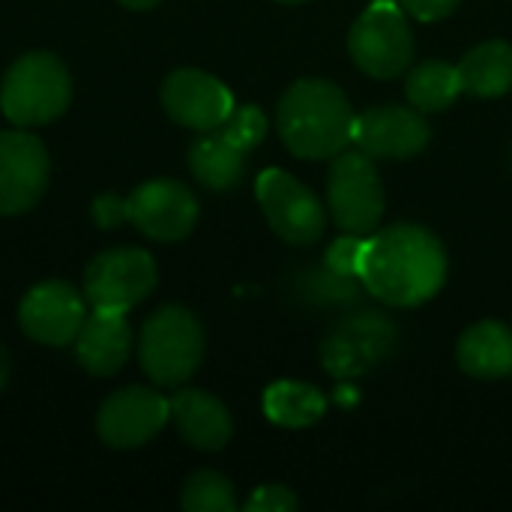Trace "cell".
Instances as JSON below:
<instances>
[{
  "label": "cell",
  "instance_id": "cell-9",
  "mask_svg": "<svg viewBox=\"0 0 512 512\" xmlns=\"http://www.w3.org/2000/svg\"><path fill=\"white\" fill-rule=\"evenodd\" d=\"M267 225L291 246H312L327 228V210L318 195L282 168H267L255 180Z\"/></svg>",
  "mask_w": 512,
  "mask_h": 512
},
{
  "label": "cell",
  "instance_id": "cell-15",
  "mask_svg": "<svg viewBox=\"0 0 512 512\" xmlns=\"http://www.w3.org/2000/svg\"><path fill=\"white\" fill-rule=\"evenodd\" d=\"M162 108L168 117L195 132L219 129L234 111L231 90L210 72L201 69H177L162 81Z\"/></svg>",
  "mask_w": 512,
  "mask_h": 512
},
{
  "label": "cell",
  "instance_id": "cell-29",
  "mask_svg": "<svg viewBox=\"0 0 512 512\" xmlns=\"http://www.w3.org/2000/svg\"><path fill=\"white\" fill-rule=\"evenodd\" d=\"M93 213V222L99 228H117L123 219H126V198H117V195H99L90 207Z\"/></svg>",
  "mask_w": 512,
  "mask_h": 512
},
{
  "label": "cell",
  "instance_id": "cell-19",
  "mask_svg": "<svg viewBox=\"0 0 512 512\" xmlns=\"http://www.w3.org/2000/svg\"><path fill=\"white\" fill-rule=\"evenodd\" d=\"M189 168L198 183L213 192L234 189L246 174V150L228 141L219 129L201 132V138L189 147Z\"/></svg>",
  "mask_w": 512,
  "mask_h": 512
},
{
  "label": "cell",
  "instance_id": "cell-7",
  "mask_svg": "<svg viewBox=\"0 0 512 512\" xmlns=\"http://www.w3.org/2000/svg\"><path fill=\"white\" fill-rule=\"evenodd\" d=\"M399 342V327L384 312L342 318L321 342V363L333 378L351 381L381 366Z\"/></svg>",
  "mask_w": 512,
  "mask_h": 512
},
{
  "label": "cell",
  "instance_id": "cell-31",
  "mask_svg": "<svg viewBox=\"0 0 512 512\" xmlns=\"http://www.w3.org/2000/svg\"><path fill=\"white\" fill-rule=\"evenodd\" d=\"M120 3H123L126 9H153L159 0H120Z\"/></svg>",
  "mask_w": 512,
  "mask_h": 512
},
{
  "label": "cell",
  "instance_id": "cell-27",
  "mask_svg": "<svg viewBox=\"0 0 512 512\" xmlns=\"http://www.w3.org/2000/svg\"><path fill=\"white\" fill-rule=\"evenodd\" d=\"M300 507L297 495L288 489V486H258L252 492V498L243 504L246 512H291Z\"/></svg>",
  "mask_w": 512,
  "mask_h": 512
},
{
  "label": "cell",
  "instance_id": "cell-32",
  "mask_svg": "<svg viewBox=\"0 0 512 512\" xmlns=\"http://www.w3.org/2000/svg\"><path fill=\"white\" fill-rule=\"evenodd\" d=\"M282 3H303V0H282Z\"/></svg>",
  "mask_w": 512,
  "mask_h": 512
},
{
  "label": "cell",
  "instance_id": "cell-5",
  "mask_svg": "<svg viewBox=\"0 0 512 512\" xmlns=\"http://www.w3.org/2000/svg\"><path fill=\"white\" fill-rule=\"evenodd\" d=\"M384 183L375 159L363 150H342L333 156L327 174V210L348 234H372L384 219Z\"/></svg>",
  "mask_w": 512,
  "mask_h": 512
},
{
  "label": "cell",
  "instance_id": "cell-13",
  "mask_svg": "<svg viewBox=\"0 0 512 512\" xmlns=\"http://www.w3.org/2000/svg\"><path fill=\"white\" fill-rule=\"evenodd\" d=\"M126 222L156 243H177L198 222V201L177 180H147L126 198Z\"/></svg>",
  "mask_w": 512,
  "mask_h": 512
},
{
  "label": "cell",
  "instance_id": "cell-30",
  "mask_svg": "<svg viewBox=\"0 0 512 512\" xmlns=\"http://www.w3.org/2000/svg\"><path fill=\"white\" fill-rule=\"evenodd\" d=\"M6 381H9V354H6V348L0 345V390L6 387Z\"/></svg>",
  "mask_w": 512,
  "mask_h": 512
},
{
  "label": "cell",
  "instance_id": "cell-14",
  "mask_svg": "<svg viewBox=\"0 0 512 512\" xmlns=\"http://www.w3.org/2000/svg\"><path fill=\"white\" fill-rule=\"evenodd\" d=\"M432 129L414 105H375L354 117L351 144L372 159H411L429 147Z\"/></svg>",
  "mask_w": 512,
  "mask_h": 512
},
{
  "label": "cell",
  "instance_id": "cell-10",
  "mask_svg": "<svg viewBox=\"0 0 512 512\" xmlns=\"http://www.w3.org/2000/svg\"><path fill=\"white\" fill-rule=\"evenodd\" d=\"M51 180V159L45 144L15 126L0 132V213L18 216L33 210Z\"/></svg>",
  "mask_w": 512,
  "mask_h": 512
},
{
  "label": "cell",
  "instance_id": "cell-16",
  "mask_svg": "<svg viewBox=\"0 0 512 512\" xmlns=\"http://www.w3.org/2000/svg\"><path fill=\"white\" fill-rule=\"evenodd\" d=\"M72 345L84 372L99 378L120 372L132 351V327L126 321V312L90 309Z\"/></svg>",
  "mask_w": 512,
  "mask_h": 512
},
{
  "label": "cell",
  "instance_id": "cell-1",
  "mask_svg": "<svg viewBox=\"0 0 512 512\" xmlns=\"http://www.w3.org/2000/svg\"><path fill=\"white\" fill-rule=\"evenodd\" d=\"M360 282L387 306H423L447 282V249L423 225H390L369 237L360 264Z\"/></svg>",
  "mask_w": 512,
  "mask_h": 512
},
{
  "label": "cell",
  "instance_id": "cell-20",
  "mask_svg": "<svg viewBox=\"0 0 512 512\" xmlns=\"http://www.w3.org/2000/svg\"><path fill=\"white\" fill-rule=\"evenodd\" d=\"M462 90L480 99H495L512 90V45L504 39H489L471 48L462 63Z\"/></svg>",
  "mask_w": 512,
  "mask_h": 512
},
{
  "label": "cell",
  "instance_id": "cell-6",
  "mask_svg": "<svg viewBox=\"0 0 512 512\" xmlns=\"http://www.w3.org/2000/svg\"><path fill=\"white\" fill-rule=\"evenodd\" d=\"M348 51L360 72L396 78L414 60V33L399 3H372L348 33Z\"/></svg>",
  "mask_w": 512,
  "mask_h": 512
},
{
  "label": "cell",
  "instance_id": "cell-4",
  "mask_svg": "<svg viewBox=\"0 0 512 512\" xmlns=\"http://www.w3.org/2000/svg\"><path fill=\"white\" fill-rule=\"evenodd\" d=\"M138 360L153 384L183 387L204 360L201 321L183 306L156 309L141 327Z\"/></svg>",
  "mask_w": 512,
  "mask_h": 512
},
{
  "label": "cell",
  "instance_id": "cell-18",
  "mask_svg": "<svg viewBox=\"0 0 512 512\" xmlns=\"http://www.w3.org/2000/svg\"><path fill=\"white\" fill-rule=\"evenodd\" d=\"M456 360L465 375L480 381H498L512 375V330L504 321H477L459 339Z\"/></svg>",
  "mask_w": 512,
  "mask_h": 512
},
{
  "label": "cell",
  "instance_id": "cell-12",
  "mask_svg": "<svg viewBox=\"0 0 512 512\" xmlns=\"http://www.w3.org/2000/svg\"><path fill=\"white\" fill-rule=\"evenodd\" d=\"M87 312H90V303L84 291L72 288L69 282L48 279V282L33 285L24 294L18 306V324L33 342L63 348L75 342Z\"/></svg>",
  "mask_w": 512,
  "mask_h": 512
},
{
  "label": "cell",
  "instance_id": "cell-28",
  "mask_svg": "<svg viewBox=\"0 0 512 512\" xmlns=\"http://www.w3.org/2000/svg\"><path fill=\"white\" fill-rule=\"evenodd\" d=\"M462 0H399V6L417 21H441L459 9Z\"/></svg>",
  "mask_w": 512,
  "mask_h": 512
},
{
  "label": "cell",
  "instance_id": "cell-17",
  "mask_svg": "<svg viewBox=\"0 0 512 512\" xmlns=\"http://www.w3.org/2000/svg\"><path fill=\"white\" fill-rule=\"evenodd\" d=\"M168 402H171V420L177 423V432L189 447L201 453H216L228 447L234 435V420L216 396L204 390H180Z\"/></svg>",
  "mask_w": 512,
  "mask_h": 512
},
{
  "label": "cell",
  "instance_id": "cell-24",
  "mask_svg": "<svg viewBox=\"0 0 512 512\" xmlns=\"http://www.w3.org/2000/svg\"><path fill=\"white\" fill-rule=\"evenodd\" d=\"M180 507L186 512H234L237 498L228 477L216 471H195L180 495Z\"/></svg>",
  "mask_w": 512,
  "mask_h": 512
},
{
  "label": "cell",
  "instance_id": "cell-22",
  "mask_svg": "<svg viewBox=\"0 0 512 512\" xmlns=\"http://www.w3.org/2000/svg\"><path fill=\"white\" fill-rule=\"evenodd\" d=\"M459 93H462L459 66L444 63V60H423V63H417L408 72V81H405L408 102L417 111H423V114L450 108L459 99Z\"/></svg>",
  "mask_w": 512,
  "mask_h": 512
},
{
  "label": "cell",
  "instance_id": "cell-3",
  "mask_svg": "<svg viewBox=\"0 0 512 512\" xmlns=\"http://www.w3.org/2000/svg\"><path fill=\"white\" fill-rule=\"evenodd\" d=\"M72 102V78L51 51L21 54L3 75L0 111L12 126L33 129L57 120Z\"/></svg>",
  "mask_w": 512,
  "mask_h": 512
},
{
  "label": "cell",
  "instance_id": "cell-8",
  "mask_svg": "<svg viewBox=\"0 0 512 512\" xmlns=\"http://www.w3.org/2000/svg\"><path fill=\"white\" fill-rule=\"evenodd\" d=\"M156 261L150 252L135 246L99 252L84 273V297L90 309L129 312L147 300L156 288Z\"/></svg>",
  "mask_w": 512,
  "mask_h": 512
},
{
  "label": "cell",
  "instance_id": "cell-23",
  "mask_svg": "<svg viewBox=\"0 0 512 512\" xmlns=\"http://www.w3.org/2000/svg\"><path fill=\"white\" fill-rule=\"evenodd\" d=\"M366 285L357 276H342L327 264L309 267L300 276V294L312 306H354L363 300Z\"/></svg>",
  "mask_w": 512,
  "mask_h": 512
},
{
  "label": "cell",
  "instance_id": "cell-26",
  "mask_svg": "<svg viewBox=\"0 0 512 512\" xmlns=\"http://www.w3.org/2000/svg\"><path fill=\"white\" fill-rule=\"evenodd\" d=\"M366 243H369L366 234H348V231H345V237H339V240L327 249L324 264H327L330 270L342 273V276H357V279H360V264H363Z\"/></svg>",
  "mask_w": 512,
  "mask_h": 512
},
{
  "label": "cell",
  "instance_id": "cell-25",
  "mask_svg": "<svg viewBox=\"0 0 512 512\" xmlns=\"http://www.w3.org/2000/svg\"><path fill=\"white\" fill-rule=\"evenodd\" d=\"M267 114L258 108V105H234V111L228 114V120L219 126V132L234 141L240 150H255L264 138H267Z\"/></svg>",
  "mask_w": 512,
  "mask_h": 512
},
{
  "label": "cell",
  "instance_id": "cell-11",
  "mask_svg": "<svg viewBox=\"0 0 512 512\" xmlns=\"http://www.w3.org/2000/svg\"><path fill=\"white\" fill-rule=\"evenodd\" d=\"M171 420V402L150 387H126L111 393L99 414L96 432L111 450H138L150 444Z\"/></svg>",
  "mask_w": 512,
  "mask_h": 512
},
{
  "label": "cell",
  "instance_id": "cell-21",
  "mask_svg": "<svg viewBox=\"0 0 512 512\" xmlns=\"http://www.w3.org/2000/svg\"><path fill=\"white\" fill-rule=\"evenodd\" d=\"M264 414L270 423L282 429H306L327 414V399L312 384L276 381L264 393Z\"/></svg>",
  "mask_w": 512,
  "mask_h": 512
},
{
  "label": "cell",
  "instance_id": "cell-2",
  "mask_svg": "<svg viewBox=\"0 0 512 512\" xmlns=\"http://www.w3.org/2000/svg\"><path fill=\"white\" fill-rule=\"evenodd\" d=\"M354 117L339 84L327 78H300L279 99L276 129L294 156L333 159L351 144Z\"/></svg>",
  "mask_w": 512,
  "mask_h": 512
}]
</instances>
